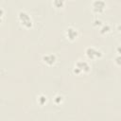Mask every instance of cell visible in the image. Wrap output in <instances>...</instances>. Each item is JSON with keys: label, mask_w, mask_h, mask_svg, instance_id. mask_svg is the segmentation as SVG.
Segmentation results:
<instances>
[{"label": "cell", "mask_w": 121, "mask_h": 121, "mask_svg": "<svg viewBox=\"0 0 121 121\" xmlns=\"http://www.w3.org/2000/svg\"><path fill=\"white\" fill-rule=\"evenodd\" d=\"M90 71V65L87 61L84 60H78L75 64L74 73L80 74V73H87Z\"/></svg>", "instance_id": "cell-1"}, {"label": "cell", "mask_w": 121, "mask_h": 121, "mask_svg": "<svg viewBox=\"0 0 121 121\" xmlns=\"http://www.w3.org/2000/svg\"><path fill=\"white\" fill-rule=\"evenodd\" d=\"M18 18H19V21L21 22V24L25 26V27H30L32 26V20L30 18V16L25 12V11H20L19 14H18Z\"/></svg>", "instance_id": "cell-2"}, {"label": "cell", "mask_w": 121, "mask_h": 121, "mask_svg": "<svg viewBox=\"0 0 121 121\" xmlns=\"http://www.w3.org/2000/svg\"><path fill=\"white\" fill-rule=\"evenodd\" d=\"M85 54L86 56L90 59V60H95V59H97V58H100L101 57V52L97 49H95V47H88L86 48L85 50Z\"/></svg>", "instance_id": "cell-3"}, {"label": "cell", "mask_w": 121, "mask_h": 121, "mask_svg": "<svg viewBox=\"0 0 121 121\" xmlns=\"http://www.w3.org/2000/svg\"><path fill=\"white\" fill-rule=\"evenodd\" d=\"M106 8V3L102 0H95L93 3V10L96 13H101Z\"/></svg>", "instance_id": "cell-4"}, {"label": "cell", "mask_w": 121, "mask_h": 121, "mask_svg": "<svg viewBox=\"0 0 121 121\" xmlns=\"http://www.w3.org/2000/svg\"><path fill=\"white\" fill-rule=\"evenodd\" d=\"M43 61L47 65H53L56 62V56L53 54H46L43 57Z\"/></svg>", "instance_id": "cell-5"}, {"label": "cell", "mask_w": 121, "mask_h": 121, "mask_svg": "<svg viewBox=\"0 0 121 121\" xmlns=\"http://www.w3.org/2000/svg\"><path fill=\"white\" fill-rule=\"evenodd\" d=\"M66 36L70 41H74L78 37V30L74 27H68L66 29Z\"/></svg>", "instance_id": "cell-6"}, {"label": "cell", "mask_w": 121, "mask_h": 121, "mask_svg": "<svg viewBox=\"0 0 121 121\" xmlns=\"http://www.w3.org/2000/svg\"><path fill=\"white\" fill-rule=\"evenodd\" d=\"M64 2L65 0H53V4L56 8L60 9V8H62L64 6Z\"/></svg>", "instance_id": "cell-7"}, {"label": "cell", "mask_w": 121, "mask_h": 121, "mask_svg": "<svg viewBox=\"0 0 121 121\" xmlns=\"http://www.w3.org/2000/svg\"><path fill=\"white\" fill-rule=\"evenodd\" d=\"M38 102H39L40 105H43V104H45V102H46V96H45L44 95H39V97H38Z\"/></svg>", "instance_id": "cell-8"}, {"label": "cell", "mask_w": 121, "mask_h": 121, "mask_svg": "<svg viewBox=\"0 0 121 121\" xmlns=\"http://www.w3.org/2000/svg\"><path fill=\"white\" fill-rule=\"evenodd\" d=\"M110 29H111V27H110L109 25H104V26H102V28L100 29V32H101L102 34H104V33H108V32L110 31Z\"/></svg>", "instance_id": "cell-9"}, {"label": "cell", "mask_w": 121, "mask_h": 121, "mask_svg": "<svg viewBox=\"0 0 121 121\" xmlns=\"http://www.w3.org/2000/svg\"><path fill=\"white\" fill-rule=\"evenodd\" d=\"M61 101H62V96H61V95H56V96L54 97V102H55L56 104H60Z\"/></svg>", "instance_id": "cell-10"}, {"label": "cell", "mask_w": 121, "mask_h": 121, "mask_svg": "<svg viewBox=\"0 0 121 121\" xmlns=\"http://www.w3.org/2000/svg\"><path fill=\"white\" fill-rule=\"evenodd\" d=\"M115 62H116L118 65H121V55H119V56H117V57L115 58Z\"/></svg>", "instance_id": "cell-11"}, {"label": "cell", "mask_w": 121, "mask_h": 121, "mask_svg": "<svg viewBox=\"0 0 121 121\" xmlns=\"http://www.w3.org/2000/svg\"><path fill=\"white\" fill-rule=\"evenodd\" d=\"M95 26H97V25L100 26V25H101V21H100V20H95Z\"/></svg>", "instance_id": "cell-12"}, {"label": "cell", "mask_w": 121, "mask_h": 121, "mask_svg": "<svg viewBox=\"0 0 121 121\" xmlns=\"http://www.w3.org/2000/svg\"><path fill=\"white\" fill-rule=\"evenodd\" d=\"M117 52L119 53V55H121V46H119V47H117Z\"/></svg>", "instance_id": "cell-13"}, {"label": "cell", "mask_w": 121, "mask_h": 121, "mask_svg": "<svg viewBox=\"0 0 121 121\" xmlns=\"http://www.w3.org/2000/svg\"><path fill=\"white\" fill-rule=\"evenodd\" d=\"M117 29H118V30H119V31L121 32V25H119V26H117Z\"/></svg>", "instance_id": "cell-14"}]
</instances>
